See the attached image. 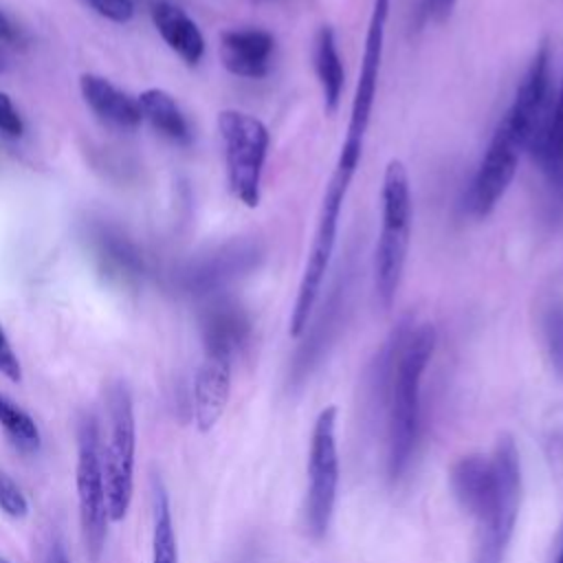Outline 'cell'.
Listing matches in <instances>:
<instances>
[{"mask_svg":"<svg viewBox=\"0 0 563 563\" xmlns=\"http://www.w3.org/2000/svg\"><path fill=\"white\" fill-rule=\"evenodd\" d=\"M391 0H374L365 44H363V57L358 68V81L354 88L350 117L345 136L336 156L334 172L325 185L317 227L312 235V244L303 264V273L299 279L297 297L290 312V336H301V332L308 328L310 314L314 310V303L319 299L325 273L330 268V260L336 246V233H339V218L343 211L345 196L350 191L352 178L356 174L358 161L363 156V145L372 119V108L376 99L378 88V75H380V62H383V48H385V31H387V18H389Z\"/></svg>","mask_w":563,"mask_h":563,"instance_id":"1","label":"cell"},{"mask_svg":"<svg viewBox=\"0 0 563 563\" xmlns=\"http://www.w3.org/2000/svg\"><path fill=\"white\" fill-rule=\"evenodd\" d=\"M398 328L380 361V383L387 394V473L400 479L411 464L420 429V385L435 347L431 323Z\"/></svg>","mask_w":563,"mask_h":563,"instance_id":"2","label":"cell"},{"mask_svg":"<svg viewBox=\"0 0 563 563\" xmlns=\"http://www.w3.org/2000/svg\"><path fill=\"white\" fill-rule=\"evenodd\" d=\"M380 233L374 249V290L378 303L391 308L411 242L413 200L411 183L402 161L391 158L380 187Z\"/></svg>","mask_w":563,"mask_h":563,"instance_id":"3","label":"cell"},{"mask_svg":"<svg viewBox=\"0 0 563 563\" xmlns=\"http://www.w3.org/2000/svg\"><path fill=\"white\" fill-rule=\"evenodd\" d=\"M108 442L101 449L106 499L110 521H121L134 493V449L136 424L132 396L125 383L117 380L108 389Z\"/></svg>","mask_w":563,"mask_h":563,"instance_id":"4","label":"cell"},{"mask_svg":"<svg viewBox=\"0 0 563 563\" xmlns=\"http://www.w3.org/2000/svg\"><path fill=\"white\" fill-rule=\"evenodd\" d=\"M218 132L224 147L227 178L233 196L244 207H257L262 196V172L268 154V128L242 110H222Z\"/></svg>","mask_w":563,"mask_h":563,"instance_id":"5","label":"cell"},{"mask_svg":"<svg viewBox=\"0 0 563 563\" xmlns=\"http://www.w3.org/2000/svg\"><path fill=\"white\" fill-rule=\"evenodd\" d=\"M77 501L79 521L86 543V552L92 563L101 559L106 534H108V499L106 479L101 464V442L99 429L92 416H86L77 429Z\"/></svg>","mask_w":563,"mask_h":563,"instance_id":"6","label":"cell"},{"mask_svg":"<svg viewBox=\"0 0 563 563\" xmlns=\"http://www.w3.org/2000/svg\"><path fill=\"white\" fill-rule=\"evenodd\" d=\"M495 468V504L486 521H482V534L473 563H501L510 543L519 497H521V471L519 453L510 435H501L490 457Z\"/></svg>","mask_w":563,"mask_h":563,"instance_id":"7","label":"cell"},{"mask_svg":"<svg viewBox=\"0 0 563 563\" xmlns=\"http://www.w3.org/2000/svg\"><path fill=\"white\" fill-rule=\"evenodd\" d=\"M336 407H325L312 429L308 453V497L306 526L312 539L325 537L339 488V451H336Z\"/></svg>","mask_w":563,"mask_h":563,"instance_id":"8","label":"cell"},{"mask_svg":"<svg viewBox=\"0 0 563 563\" xmlns=\"http://www.w3.org/2000/svg\"><path fill=\"white\" fill-rule=\"evenodd\" d=\"M556 90L559 88H554L552 73V46L548 40H543L532 55L521 84L517 86L510 108L501 117L530 154L548 128L556 103Z\"/></svg>","mask_w":563,"mask_h":563,"instance_id":"9","label":"cell"},{"mask_svg":"<svg viewBox=\"0 0 563 563\" xmlns=\"http://www.w3.org/2000/svg\"><path fill=\"white\" fill-rule=\"evenodd\" d=\"M521 152L526 150L519 136L504 119H499L466 194L468 211L475 218H486L495 211L517 174Z\"/></svg>","mask_w":563,"mask_h":563,"instance_id":"10","label":"cell"},{"mask_svg":"<svg viewBox=\"0 0 563 563\" xmlns=\"http://www.w3.org/2000/svg\"><path fill=\"white\" fill-rule=\"evenodd\" d=\"M277 40L271 31L260 26L227 29L220 33L222 66L244 79H262L273 70Z\"/></svg>","mask_w":563,"mask_h":563,"instance_id":"11","label":"cell"},{"mask_svg":"<svg viewBox=\"0 0 563 563\" xmlns=\"http://www.w3.org/2000/svg\"><path fill=\"white\" fill-rule=\"evenodd\" d=\"M451 488L460 506L473 515L479 523L493 510L495 504V468L493 462L479 453L462 455L449 473Z\"/></svg>","mask_w":563,"mask_h":563,"instance_id":"12","label":"cell"},{"mask_svg":"<svg viewBox=\"0 0 563 563\" xmlns=\"http://www.w3.org/2000/svg\"><path fill=\"white\" fill-rule=\"evenodd\" d=\"M251 334V321L242 306L229 299L211 303L202 314V341L209 356L233 358V354L246 343Z\"/></svg>","mask_w":563,"mask_h":563,"instance_id":"13","label":"cell"},{"mask_svg":"<svg viewBox=\"0 0 563 563\" xmlns=\"http://www.w3.org/2000/svg\"><path fill=\"white\" fill-rule=\"evenodd\" d=\"M231 391V361L205 356L194 380V418L200 431H209L222 416Z\"/></svg>","mask_w":563,"mask_h":563,"instance_id":"14","label":"cell"},{"mask_svg":"<svg viewBox=\"0 0 563 563\" xmlns=\"http://www.w3.org/2000/svg\"><path fill=\"white\" fill-rule=\"evenodd\" d=\"M79 90L88 108L106 123L121 128V130H132L141 123L143 114L139 108V101L121 92L117 86H112L106 77L86 73L79 77Z\"/></svg>","mask_w":563,"mask_h":563,"instance_id":"15","label":"cell"},{"mask_svg":"<svg viewBox=\"0 0 563 563\" xmlns=\"http://www.w3.org/2000/svg\"><path fill=\"white\" fill-rule=\"evenodd\" d=\"M152 20L165 44L187 64L196 66L205 55V37L198 24L176 4L172 2H154Z\"/></svg>","mask_w":563,"mask_h":563,"instance_id":"16","label":"cell"},{"mask_svg":"<svg viewBox=\"0 0 563 563\" xmlns=\"http://www.w3.org/2000/svg\"><path fill=\"white\" fill-rule=\"evenodd\" d=\"M314 73L321 86L323 108L328 114H334L343 95V64L336 48V37L330 26H321L314 37Z\"/></svg>","mask_w":563,"mask_h":563,"instance_id":"17","label":"cell"},{"mask_svg":"<svg viewBox=\"0 0 563 563\" xmlns=\"http://www.w3.org/2000/svg\"><path fill=\"white\" fill-rule=\"evenodd\" d=\"M136 101H139L143 119H147L152 123V128L158 130L165 139H169L178 145H187L191 141L189 123H187L180 106L167 90L147 88L139 95Z\"/></svg>","mask_w":563,"mask_h":563,"instance_id":"18","label":"cell"},{"mask_svg":"<svg viewBox=\"0 0 563 563\" xmlns=\"http://www.w3.org/2000/svg\"><path fill=\"white\" fill-rule=\"evenodd\" d=\"M530 156L541 167L550 187L563 194V81L556 90V103L548 128Z\"/></svg>","mask_w":563,"mask_h":563,"instance_id":"19","label":"cell"},{"mask_svg":"<svg viewBox=\"0 0 563 563\" xmlns=\"http://www.w3.org/2000/svg\"><path fill=\"white\" fill-rule=\"evenodd\" d=\"M152 501H154V523H152V563H178V543H176V532H174V521H172V508H169V497L167 488L158 477H154V490H152Z\"/></svg>","mask_w":563,"mask_h":563,"instance_id":"20","label":"cell"},{"mask_svg":"<svg viewBox=\"0 0 563 563\" xmlns=\"http://www.w3.org/2000/svg\"><path fill=\"white\" fill-rule=\"evenodd\" d=\"M0 427L22 453H35L40 449V429L35 420L15 405L7 394L0 391Z\"/></svg>","mask_w":563,"mask_h":563,"instance_id":"21","label":"cell"},{"mask_svg":"<svg viewBox=\"0 0 563 563\" xmlns=\"http://www.w3.org/2000/svg\"><path fill=\"white\" fill-rule=\"evenodd\" d=\"M543 339L550 365L563 383V303H552L543 314Z\"/></svg>","mask_w":563,"mask_h":563,"instance_id":"22","label":"cell"},{"mask_svg":"<svg viewBox=\"0 0 563 563\" xmlns=\"http://www.w3.org/2000/svg\"><path fill=\"white\" fill-rule=\"evenodd\" d=\"M0 510L13 519H22L29 512V501L20 486L0 471Z\"/></svg>","mask_w":563,"mask_h":563,"instance_id":"23","label":"cell"},{"mask_svg":"<svg viewBox=\"0 0 563 563\" xmlns=\"http://www.w3.org/2000/svg\"><path fill=\"white\" fill-rule=\"evenodd\" d=\"M90 9H95L99 15L112 20V22H130L134 15L132 0H84Z\"/></svg>","mask_w":563,"mask_h":563,"instance_id":"24","label":"cell"},{"mask_svg":"<svg viewBox=\"0 0 563 563\" xmlns=\"http://www.w3.org/2000/svg\"><path fill=\"white\" fill-rule=\"evenodd\" d=\"M0 132L7 136H13V139L22 136V132H24L22 117L18 114L9 95H4V92H0Z\"/></svg>","mask_w":563,"mask_h":563,"instance_id":"25","label":"cell"},{"mask_svg":"<svg viewBox=\"0 0 563 563\" xmlns=\"http://www.w3.org/2000/svg\"><path fill=\"white\" fill-rule=\"evenodd\" d=\"M0 372H2L9 380H13V383H18V380L22 378L20 361H18V356H15V352H13L11 343H9V339H7L4 330H2V325H0Z\"/></svg>","mask_w":563,"mask_h":563,"instance_id":"26","label":"cell"},{"mask_svg":"<svg viewBox=\"0 0 563 563\" xmlns=\"http://www.w3.org/2000/svg\"><path fill=\"white\" fill-rule=\"evenodd\" d=\"M455 4L457 0H424V11L429 13L431 20L444 22L453 13Z\"/></svg>","mask_w":563,"mask_h":563,"instance_id":"27","label":"cell"},{"mask_svg":"<svg viewBox=\"0 0 563 563\" xmlns=\"http://www.w3.org/2000/svg\"><path fill=\"white\" fill-rule=\"evenodd\" d=\"M20 40V35H18V31H15V26L9 22V18L0 11V42H7V44H13L15 46V42Z\"/></svg>","mask_w":563,"mask_h":563,"instance_id":"28","label":"cell"},{"mask_svg":"<svg viewBox=\"0 0 563 563\" xmlns=\"http://www.w3.org/2000/svg\"><path fill=\"white\" fill-rule=\"evenodd\" d=\"M46 563H70L68 554H66V548L62 541H53L51 548H48V554H46Z\"/></svg>","mask_w":563,"mask_h":563,"instance_id":"29","label":"cell"},{"mask_svg":"<svg viewBox=\"0 0 563 563\" xmlns=\"http://www.w3.org/2000/svg\"><path fill=\"white\" fill-rule=\"evenodd\" d=\"M554 563H563V532H561V541H559V554H556Z\"/></svg>","mask_w":563,"mask_h":563,"instance_id":"30","label":"cell"},{"mask_svg":"<svg viewBox=\"0 0 563 563\" xmlns=\"http://www.w3.org/2000/svg\"><path fill=\"white\" fill-rule=\"evenodd\" d=\"M0 563H9V561H7V559H2V556H0Z\"/></svg>","mask_w":563,"mask_h":563,"instance_id":"31","label":"cell"},{"mask_svg":"<svg viewBox=\"0 0 563 563\" xmlns=\"http://www.w3.org/2000/svg\"><path fill=\"white\" fill-rule=\"evenodd\" d=\"M0 70H2V62H0Z\"/></svg>","mask_w":563,"mask_h":563,"instance_id":"32","label":"cell"}]
</instances>
